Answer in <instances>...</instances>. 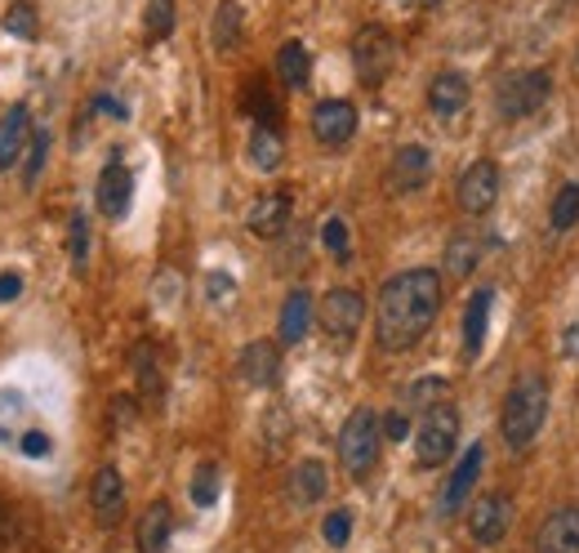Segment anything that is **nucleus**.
I'll use <instances>...</instances> for the list:
<instances>
[{
  "label": "nucleus",
  "instance_id": "39",
  "mask_svg": "<svg viewBox=\"0 0 579 553\" xmlns=\"http://www.w3.org/2000/svg\"><path fill=\"white\" fill-rule=\"evenodd\" d=\"M23 295V276L19 272H0V304H10Z\"/></svg>",
  "mask_w": 579,
  "mask_h": 553
},
{
  "label": "nucleus",
  "instance_id": "32",
  "mask_svg": "<svg viewBox=\"0 0 579 553\" xmlns=\"http://www.w3.org/2000/svg\"><path fill=\"white\" fill-rule=\"evenodd\" d=\"M45 157H50V130H36L27 144V165H23V188H36V179L45 170Z\"/></svg>",
  "mask_w": 579,
  "mask_h": 553
},
{
  "label": "nucleus",
  "instance_id": "22",
  "mask_svg": "<svg viewBox=\"0 0 579 553\" xmlns=\"http://www.w3.org/2000/svg\"><path fill=\"white\" fill-rule=\"evenodd\" d=\"M308 331H312V295L308 291H290L285 304H281L276 335H281V344H299Z\"/></svg>",
  "mask_w": 579,
  "mask_h": 553
},
{
  "label": "nucleus",
  "instance_id": "3",
  "mask_svg": "<svg viewBox=\"0 0 579 553\" xmlns=\"http://www.w3.org/2000/svg\"><path fill=\"white\" fill-rule=\"evenodd\" d=\"M455 442H459V410L446 406V402L428 406L419 429H415V465L419 469H442L455 455Z\"/></svg>",
  "mask_w": 579,
  "mask_h": 553
},
{
  "label": "nucleus",
  "instance_id": "14",
  "mask_svg": "<svg viewBox=\"0 0 579 553\" xmlns=\"http://www.w3.org/2000/svg\"><path fill=\"white\" fill-rule=\"evenodd\" d=\"M468 99H472V85H468V76L464 72H455V67H442L438 76L428 81V108L438 112V116H459L464 108H468Z\"/></svg>",
  "mask_w": 579,
  "mask_h": 553
},
{
  "label": "nucleus",
  "instance_id": "36",
  "mask_svg": "<svg viewBox=\"0 0 579 553\" xmlns=\"http://www.w3.org/2000/svg\"><path fill=\"white\" fill-rule=\"evenodd\" d=\"M446 393V380L442 376H428V380H415L406 389V406H438V397Z\"/></svg>",
  "mask_w": 579,
  "mask_h": 553
},
{
  "label": "nucleus",
  "instance_id": "26",
  "mask_svg": "<svg viewBox=\"0 0 579 553\" xmlns=\"http://www.w3.org/2000/svg\"><path fill=\"white\" fill-rule=\"evenodd\" d=\"M481 259V237L477 233H455L451 246H446V272L451 276H468Z\"/></svg>",
  "mask_w": 579,
  "mask_h": 553
},
{
  "label": "nucleus",
  "instance_id": "24",
  "mask_svg": "<svg viewBox=\"0 0 579 553\" xmlns=\"http://www.w3.org/2000/svg\"><path fill=\"white\" fill-rule=\"evenodd\" d=\"M491 304H495L491 291H477L468 299V312H464V353L468 357L481 353V340H486V321H491Z\"/></svg>",
  "mask_w": 579,
  "mask_h": 553
},
{
  "label": "nucleus",
  "instance_id": "4",
  "mask_svg": "<svg viewBox=\"0 0 579 553\" xmlns=\"http://www.w3.org/2000/svg\"><path fill=\"white\" fill-rule=\"evenodd\" d=\"M379 415L370 406H357L344 429H340V465L353 474V478H366L379 459Z\"/></svg>",
  "mask_w": 579,
  "mask_h": 553
},
{
  "label": "nucleus",
  "instance_id": "17",
  "mask_svg": "<svg viewBox=\"0 0 579 553\" xmlns=\"http://www.w3.org/2000/svg\"><path fill=\"white\" fill-rule=\"evenodd\" d=\"M32 144V112L23 103H14L5 116H0V170H14V161H23Z\"/></svg>",
  "mask_w": 579,
  "mask_h": 553
},
{
  "label": "nucleus",
  "instance_id": "43",
  "mask_svg": "<svg viewBox=\"0 0 579 553\" xmlns=\"http://www.w3.org/2000/svg\"><path fill=\"white\" fill-rule=\"evenodd\" d=\"M419 5H423V10H438V5H442V0H419Z\"/></svg>",
  "mask_w": 579,
  "mask_h": 553
},
{
  "label": "nucleus",
  "instance_id": "8",
  "mask_svg": "<svg viewBox=\"0 0 579 553\" xmlns=\"http://www.w3.org/2000/svg\"><path fill=\"white\" fill-rule=\"evenodd\" d=\"M500 201V165L495 161H472L459 179V210L464 214H491Z\"/></svg>",
  "mask_w": 579,
  "mask_h": 553
},
{
  "label": "nucleus",
  "instance_id": "10",
  "mask_svg": "<svg viewBox=\"0 0 579 553\" xmlns=\"http://www.w3.org/2000/svg\"><path fill=\"white\" fill-rule=\"evenodd\" d=\"M508 523H513V504L500 491L495 495H481L472 504V514H468V531H472L477 544H500L508 536Z\"/></svg>",
  "mask_w": 579,
  "mask_h": 553
},
{
  "label": "nucleus",
  "instance_id": "2",
  "mask_svg": "<svg viewBox=\"0 0 579 553\" xmlns=\"http://www.w3.org/2000/svg\"><path fill=\"white\" fill-rule=\"evenodd\" d=\"M544 415H549V384H544V376H521L508 389V397H504V415H500L504 442L513 451H526L530 442L540 438Z\"/></svg>",
  "mask_w": 579,
  "mask_h": 553
},
{
  "label": "nucleus",
  "instance_id": "18",
  "mask_svg": "<svg viewBox=\"0 0 579 553\" xmlns=\"http://www.w3.org/2000/svg\"><path fill=\"white\" fill-rule=\"evenodd\" d=\"M236 371H241V380H246V384L268 389V384L276 380V371H281V353H276V344H272V340H255V344H246V348H241Z\"/></svg>",
  "mask_w": 579,
  "mask_h": 553
},
{
  "label": "nucleus",
  "instance_id": "16",
  "mask_svg": "<svg viewBox=\"0 0 579 553\" xmlns=\"http://www.w3.org/2000/svg\"><path fill=\"white\" fill-rule=\"evenodd\" d=\"M94 201H99V214L103 219H125V210L134 201V174H130V165L112 161L99 174V193H94Z\"/></svg>",
  "mask_w": 579,
  "mask_h": 553
},
{
  "label": "nucleus",
  "instance_id": "13",
  "mask_svg": "<svg viewBox=\"0 0 579 553\" xmlns=\"http://www.w3.org/2000/svg\"><path fill=\"white\" fill-rule=\"evenodd\" d=\"M535 553H579V509L562 504L535 531Z\"/></svg>",
  "mask_w": 579,
  "mask_h": 553
},
{
  "label": "nucleus",
  "instance_id": "33",
  "mask_svg": "<svg viewBox=\"0 0 579 553\" xmlns=\"http://www.w3.org/2000/svg\"><path fill=\"white\" fill-rule=\"evenodd\" d=\"M192 500H197V509H210V504L219 500V465L214 459H206V465L197 469V478H192Z\"/></svg>",
  "mask_w": 579,
  "mask_h": 553
},
{
  "label": "nucleus",
  "instance_id": "41",
  "mask_svg": "<svg viewBox=\"0 0 579 553\" xmlns=\"http://www.w3.org/2000/svg\"><path fill=\"white\" fill-rule=\"evenodd\" d=\"M23 451L27 455H45V451H50V438H45V433H23Z\"/></svg>",
  "mask_w": 579,
  "mask_h": 553
},
{
  "label": "nucleus",
  "instance_id": "34",
  "mask_svg": "<svg viewBox=\"0 0 579 553\" xmlns=\"http://www.w3.org/2000/svg\"><path fill=\"white\" fill-rule=\"evenodd\" d=\"M134 371H138L143 397H161V376H157V366H152V348H148V344L134 348Z\"/></svg>",
  "mask_w": 579,
  "mask_h": 553
},
{
  "label": "nucleus",
  "instance_id": "21",
  "mask_svg": "<svg viewBox=\"0 0 579 553\" xmlns=\"http://www.w3.org/2000/svg\"><path fill=\"white\" fill-rule=\"evenodd\" d=\"M325 487H330V474H325L321 459H299L295 474H290V500H295L299 509L325 500Z\"/></svg>",
  "mask_w": 579,
  "mask_h": 553
},
{
  "label": "nucleus",
  "instance_id": "20",
  "mask_svg": "<svg viewBox=\"0 0 579 553\" xmlns=\"http://www.w3.org/2000/svg\"><path fill=\"white\" fill-rule=\"evenodd\" d=\"M285 223H290V197L285 193H268V197H259L250 206V233L255 237L272 242V237L285 233Z\"/></svg>",
  "mask_w": 579,
  "mask_h": 553
},
{
  "label": "nucleus",
  "instance_id": "42",
  "mask_svg": "<svg viewBox=\"0 0 579 553\" xmlns=\"http://www.w3.org/2000/svg\"><path fill=\"white\" fill-rule=\"evenodd\" d=\"M5 544H10V518L0 514V549H5Z\"/></svg>",
  "mask_w": 579,
  "mask_h": 553
},
{
  "label": "nucleus",
  "instance_id": "11",
  "mask_svg": "<svg viewBox=\"0 0 579 553\" xmlns=\"http://www.w3.org/2000/svg\"><path fill=\"white\" fill-rule=\"evenodd\" d=\"M89 509H94V518H99V527H116L125 518V478L112 465H103L99 474H94V482H89Z\"/></svg>",
  "mask_w": 579,
  "mask_h": 553
},
{
  "label": "nucleus",
  "instance_id": "6",
  "mask_svg": "<svg viewBox=\"0 0 579 553\" xmlns=\"http://www.w3.org/2000/svg\"><path fill=\"white\" fill-rule=\"evenodd\" d=\"M553 95V76L544 67H530V72H513L500 85V116L504 121H526L535 116Z\"/></svg>",
  "mask_w": 579,
  "mask_h": 553
},
{
  "label": "nucleus",
  "instance_id": "31",
  "mask_svg": "<svg viewBox=\"0 0 579 553\" xmlns=\"http://www.w3.org/2000/svg\"><path fill=\"white\" fill-rule=\"evenodd\" d=\"M143 32H148V40H165L174 32V0H148Z\"/></svg>",
  "mask_w": 579,
  "mask_h": 553
},
{
  "label": "nucleus",
  "instance_id": "37",
  "mask_svg": "<svg viewBox=\"0 0 579 553\" xmlns=\"http://www.w3.org/2000/svg\"><path fill=\"white\" fill-rule=\"evenodd\" d=\"M321 536H325V544H330V549H344V544L353 540V514H348V509H334V514L325 518Z\"/></svg>",
  "mask_w": 579,
  "mask_h": 553
},
{
  "label": "nucleus",
  "instance_id": "15",
  "mask_svg": "<svg viewBox=\"0 0 579 553\" xmlns=\"http://www.w3.org/2000/svg\"><path fill=\"white\" fill-rule=\"evenodd\" d=\"M428 174H432V157H428V148L423 144H406V148H397V157H393V165H389V188L402 197V193H419L423 183H428Z\"/></svg>",
  "mask_w": 579,
  "mask_h": 553
},
{
  "label": "nucleus",
  "instance_id": "5",
  "mask_svg": "<svg viewBox=\"0 0 579 553\" xmlns=\"http://www.w3.org/2000/svg\"><path fill=\"white\" fill-rule=\"evenodd\" d=\"M393 63H397V40H393L389 27L370 23V27H361L353 36V67H357V81L366 89H379L383 81H389Z\"/></svg>",
  "mask_w": 579,
  "mask_h": 553
},
{
  "label": "nucleus",
  "instance_id": "30",
  "mask_svg": "<svg viewBox=\"0 0 579 553\" xmlns=\"http://www.w3.org/2000/svg\"><path fill=\"white\" fill-rule=\"evenodd\" d=\"M67 255H72V268L85 272V263H89V219H85V210H76L67 219Z\"/></svg>",
  "mask_w": 579,
  "mask_h": 553
},
{
  "label": "nucleus",
  "instance_id": "28",
  "mask_svg": "<svg viewBox=\"0 0 579 553\" xmlns=\"http://www.w3.org/2000/svg\"><path fill=\"white\" fill-rule=\"evenodd\" d=\"M281 157H285L281 134H276L272 125H255V134H250V161H255L259 170H276Z\"/></svg>",
  "mask_w": 579,
  "mask_h": 553
},
{
  "label": "nucleus",
  "instance_id": "29",
  "mask_svg": "<svg viewBox=\"0 0 579 553\" xmlns=\"http://www.w3.org/2000/svg\"><path fill=\"white\" fill-rule=\"evenodd\" d=\"M5 32L19 36V40H36L40 36V19H36L32 0H14V5L5 10Z\"/></svg>",
  "mask_w": 579,
  "mask_h": 553
},
{
  "label": "nucleus",
  "instance_id": "7",
  "mask_svg": "<svg viewBox=\"0 0 579 553\" xmlns=\"http://www.w3.org/2000/svg\"><path fill=\"white\" fill-rule=\"evenodd\" d=\"M317 321H321V331L334 340V344H348L357 331H361V321H366V299L348 286H334L321 308H317Z\"/></svg>",
  "mask_w": 579,
  "mask_h": 553
},
{
  "label": "nucleus",
  "instance_id": "9",
  "mask_svg": "<svg viewBox=\"0 0 579 553\" xmlns=\"http://www.w3.org/2000/svg\"><path fill=\"white\" fill-rule=\"evenodd\" d=\"M312 134L325 148H348L357 134V108L348 99H325L312 108Z\"/></svg>",
  "mask_w": 579,
  "mask_h": 553
},
{
  "label": "nucleus",
  "instance_id": "12",
  "mask_svg": "<svg viewBox=\"0 0 579 553\" xmlns=\"http://www.w3.org/2000/svg\"><path fill=\"white\" fill-rule=\"evenodd\" d=\"M481 465H486V446L472 442V446L464 451V459L455 465L446 491H442V518H455V514L464 509V500L472 495V487H477V478H481Z\"/></svg>",
  "mask_w": 579,
  "mask_h": 553
},
{
  "label": "nucleus",
  "instance_id": "35",
  "mask_svg": "<svg viewBox=\"0 0 579 553\" xmlns=\"http://www.w3.org/2000/svg\"><path fill=\"white\" fill-rule=\"evenodd\" d=\"M321 242H325V250L334 255V259H340V263H348V223L340 219V214H334V219H325V228H321Z\"/></svg>",
  "mask_w": 579,
  "mask_h": 553
},
{
  "label": "nucleus",
  "instance_id": "25",
  "mask_svg": "<svg viewBox=\"0 0 579 553\" xmlns=\"http://www.w3.org/2000/svg\"><path fill=\"white\" fill-rule=\"evenodd\" d=\"M241 27H246V14H241L236 0H219L214 10V23H210V36H214V50L219 54H232L241 45Z\"/></svg>",
  "mask_w": 579,
  "mask_h": 553
},
{
  "label": "nucleus",
  "instance_id": "38",
  "mask_svg": "<svg viewBox=\"0 0 579 553\" xmlns=\"http://www.w3.org/2000/svg\"><path fill=\"white\" fill-rule=\"evenodd\" d=\"M379 429L389 433L393 442H406V433H410V420H406L402 410H389V415H383V420H379Z\"/></svg>",
  "mask_w": 579,
  "mask_h": 553
},
{
  "label": "nucleus",
  "instance_id": "23",
  "mask_svg": "<svg viewBox=\"0 0 579 553\" xmlns=\"http://www.w3.org/2000/svg\"><path fill=\"white\" fill-rule=\"evenodd\" d=\"M312 76V54L304 50V40H285L276 50V81L285 89H304Z\"/></svg>",
  "mask_w": 579,
  "mask_h": 553
},
{
  "label": "nucleus",
  "instance_id": "27",
  "mask_svg": "<svg viewBox=\"0 0 579 553\" xmlns=\"http://www.w3.org/2000/svg\"><path fill=\"white\" fill-rule=\"evenodd\" d=\"M575 223H579V183H562L549 210V228L553 233H570Z\"/></svg>",
  "mask_w": 579,
  "mask_h": 553
},
{
  "label": "nucleus",
  "instance_id": "1",
  "mask_svg": "<svg viewBox=\"0 0 579 553\" xmlns=\"http://www.w3.org/2000/svg\"><path fill=\"white\" fill-rule=\"evenodd\" d=\"M442 312V272L432 268H410L397 272L389 286L379 291V308H374V340L383 353H406L415 348L432 321Z\"/></svg>",
  "mask_w": 579,
  "mask_h": 553
},
{
  "label": "nucleus",
  "instance_id": "40",
  "mask_svg": "<svg viewBox=\"0 0 579 553\" xmlns=\"http://www.w3.org/2000/svg\"><path fill=\"white\" fill-rule=\"evenodd\" d=\"M562 357L566 361H579V321H570V327L562 331Z\"/></svg>",
  "mask_w": 579,
  "mask_h": 553
},
{
  "label": "nucleus",
  "instance_id": "19",
  "mask_svg": "<svg viewBox=\"0 0 579 553\" xmlns=\"http://www.w3.org/2000/svg\"><path fill=\"white\" fill-rule=\"evenodd\" d=\"M170 531H174L170 504L165 500H152L148 509H143V518H138V531H134L138 553H165L170 549Z\"/></svg>",
  "mask_w": 579,
  "mask_h": 553
}]
</instances>
